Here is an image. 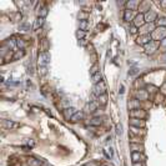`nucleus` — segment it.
Returning <instances> with one entry per match:
<instances>
[{"label": "nucleus", "mask_w": 166, "mask_h": 166, "mask_svg": "<svg viewBox=\"0 0 166 166\" xmlns=\"http://www.w3.org/2000/svg\"><path fill=\"white\" fill-rule=\"evenodd\" d=\"M50 61V55L48 51H43L39 54L37 56V63H39V66H46L48 63Z\"/></svg>", "instance_id": "nucleus-1"}, {"label": "nucleus", "mask_w": 166, "mask_h": 166, "mask_svg": "<svg viewBox=\"0 0 166 166\" xmlns=\"http://www.w3.org/2000/svg\"><path fill=\"white\" fill-rule=\"evenodd\" d=\"M105 82L104 81H101V82H99V84H96L94 87V94L97 95V96H101V95L105 94Z\"/></svg>", "instance_id": "nucleus-2"}, {"label": "nucleus", "mask_w": 166, "mask_h": 166, "mask_svg": "<svg viewBox=\"0 0 166 166\" xmlns=\"http://www.w3.org/2000/svg\"><path fill=\"white\" fill-rule=\"evenodd\" d=\"M145 24V15L144 14H139L135 16V20H134V25L136 28H142Z\"/></svg>", "instance_id": "nucleus-3"}, {"label": "nucleus", "mask_w": 166, "mask_h": 166, "mask_svg": "<svg viewBox=\"0 0 166 166\" xmlns=\"http://www.w3.org/2000/svg\"><path fill=\"white\" fill-rule=\"evenodd\" d=\"M152 41V37L151 35L149 34V35H141V36H139V39H137V43L140 44V45H147L149 43H151Z\"/></svg>", "instance_id": "nucleus-4"}, {"label": "nucleus", "mask_w": 166, "mask_h": 166, "mask_svg": "<svg viewBox=\"0 0 166 166\" xmlns=\"http://www.w3.org/2000/svg\"><path fill=\"white\" fill-rule=\"evenodd\" d=\"M4 125L6 126L7 129H18L20 125L18 123H14V121H10V120H5L4 121Z\"/></svg>", "instance_id": "nucleus-5"}, {"label": "nucleus", "mask_w": 166, "mask_h": 166, "mask_svg": "<svg viewBox=\"0 0 166 166\" xmlns=\"http://www.w3.org/2000/svg\"><path fill=\"white\" fill-rule=\"evenodd\" d=\"M82 117H84V114H82L81 111H76V112L71 116V121H72V123H76V121L81 120Z\"/></svg>", "instance_id": "nucleus-6"}, {"label": "nucleus", "mask_w": 166, "mask_h": 166, "mask_svg": "<svg viewBox=\"0 0 166 166\" xmlns=\"http://www.w3.org/2000/svg\"><path fill=\"white\" fill-rule=\"evenodd\" d=\"M79 26H80V30L81 31H85L86 33V30L89 29V21L87 20H80V24H79Z\"/></svg>", "instance_id": "nucleus-7"}, {"label": "nucleus", "mask_w": 166, "mask_h": 166, "mask_svg": "<svg viewBox=\"0 0 166 166\" xmlns=\"http://www.w3.org/2000/svg\"><path fill=\"white\" fill-rule=\"evenodd\" d=\"M155 19H156V15H155V13H150V11H149L147 14L145 15V21H147V22H150V21L152 22Z\"/></svg>", "instance_id": "nucleus-8"}, {"label": "nucleus", "mask_w": 166, "mask_h": 166, "mask_svg": "<svg viewBox=\"0 0 166 166\" xmlns=\"http://www.w3.org/2000/svg\"><path fill=\"white\" fill-rule=\"evenodd\" d=\"M141 159H144V156H142L140 152H134V154H132V160H134V164H135V162H140V161H142Z\"/></svg>", "instance_id": "nucleus-9"}, {"label": "nucleus", "mask_w": 166, "mask_h": 166, "mask_svg": "<svg viewBox=\"0 0 166 166\" xmlns=\"http://www.w3.org/2000/svg\"><path fill=\"white\" fill-rule=\"evenodd\" d=\"M28 164H29V166H40L41 165V162H40L39 160L34 159V157H29V159H28Z\"/></svg>", "instance_id": "nucleus-10"}, {"label": "nucleus", "mask_w": 166, "mask_h": 166, "mask_svg": "<svg viewBox=\"0 0 166 166\" xmlns=\"http://www.w3.org/2000/svg\"><path fill=\"white\" fill-rule=\"evenodd\" d=\"M43 24H44V18H37L36 19V21H35V25H34V29H39V28H41L43 26Z\"/></svg>", "instance_id": "nucleus-11"}, {"label": "nucleus", "mask_w": 166, "mask_h": 166, "mask_svg": "<svg viewBox=\"0 0 166 166\" xmlns=\"http://www.w3.org/2000/svg\"><path fill=\"white\" fill-rule=\"evenodd\" d=\"M124 19L126 20V21H130L131 19H132V10H125V15H124Z\"/></svg>", "instance_id": "nucleus-12"}, {"label": "nucleus", "mask_w": 166, "mask_h": 166, "mask_svg": "<svg viewBox=\"0 0 166 166\" xmlns=\"http://www.w3.org/2000/svg\"><path fill=\"white\" fill-rule=\"evenodd\" d=\"M96 108H97V104L94 102V101H91V102L87 105V109H89L87 111H89V112H94L95 110H96Z\"/></svg>", "instance_id": "nucleus-13"}, {"label": "nucleus", "mask_w": 166, "mask_h": 166, "mask_svg": "<svg viewBox=\"0 0 166 166\" xmlns=\"http://www.w3.org/2000/svg\"><path fill=\"white\" fill-rule=\"evenodd\" d=\"M101 74H100V71L99 72H96L95 75H93V81H94L95 84H99V82H101Z\"/></svg>", "instance_id": "nucleus-14"}, {"label": "nucleus", "mask_w": 166, "mask_h": 166, "mask_svg": "<svg viewBox=\"0 0 166 166\" xmlns=\"http://www.w3.org/2000/svg\"><path fill=\"white\" fill-rule=\"evenodd\" d=\"M131 125H132V126H144L145 123L144 121H141V120H139V119H132Z\"/></svg>", "instance_id": "nucleus-15"}, {"label": "nucleus", "mask_w": 166, "mask_h": 166, "mask_svg": "<svg viewBox=\"0 0 166 166\" xmlns=\"http://www.w3.org/2000/svg\"><path fill=\"white\" fill-rule=\"evenodd\" d=\"M76 111H75V109L74 108H69V109H66V111H65V116L66 117H69V116H72L74 114H75Z\"/></svg>", "instance_id": "nucleus-16"}, {"label": "nucleus", "mask_w": 166, "mask_h": 166, "mask_svg": "<svg viewBox=\"0 0 166 166\" xmlns=\"http://www.w3.org/2000/svg\"><path fill=\"white\" fill-rule=\"evenodd\" d=\"M90 124H91V125H95V126L101 125V119H100V117H94V119H91Z\"/></svg>", "instance_id": "nucleus-17"}, {"label": "nucleus", "mask_w": 166, "mask_h": 166, "mask_svg": "<svg viewBox=\"0 0 166 166\" xmlns=\"http://www.w3.org/2000/svg\"><path fill=\"white\" fill-rule=\"evenodd\" d=\"M156 46H157V44L152 43L151 46H147V48H146V51H147V52H154V51H155V49H156Z\"/></svg>", "instance_id": "nucleus-18"}, {"label": "nucleus", "mask_w": 166, "mask_h": 166, "mask_svg": "<svg viewBox=\"0 0 166 166\" xmlns=\"http://www.w3.org/2000/svg\"><path fill=\"white\" fill-rule=\"evenodd\" d=\"M15 43H16V45H18L19 48H21V50H22V48L25 46V43L22 41V39H16V40H15Z\"/></svg>", "instance_id": "nucleus-19"}, {"label": "nucleus", "mask_w": 166, "mask_h": 166, "mask_svg": "<svg viewBox=\"0 0 166 166\" xmlns=\"http://www.w3.org/2000/svg\"><path fill=\"white\" fill-rule=\"evenodd\" d=\"M46 72H48L46 66H39V74H40V75H45Z\"/></svg>", "instance_id": "nucleus-20"}, {"label": "nucleus", "mask_w": 166, "mask_h": 166, "mask_svg": "<svg viewBox=\"0 0 166 166\" xmlns=\"http://www.w3.org/2000/svg\"><path fill=\"white\" fill-rule=\"evenodd\" d=\"M22 56H24V50H21V51L19 50V51H18V52H16V54L14 55V58H13V59H14V60H16V59L22 58Z\"/></svg>", "instance_id": "nucleus-21"}, {"label": "nucleus", "mask_w": 166, "mask_h": 166, "mask_svg": "<svg viewBox=\"0 0 166 166\" xmlns=\"http://www.w3.org/2000/svg\"><path fill=\"white\" fill-rule=\"evenodd\" d=\"M116 132H117L119 135L123 134V126H121V125H116Z\"/></svg>", "instance_id": "nucleus-22"}, {"label": "nucleus", "mask_w": 166, "mask_h": 166, "mask_svg": "<svg viewBox=\"0 0 166 166\" xmlns=\"http://www.w3.org/2000/svg\"><path fill=\"white\" fill-rule=\"evenodd\" d=\"M157 24H159V26H160V25H162V28H164V26L166 25V19H164V18H162V19H159Z\"/></svg>", "instance_id": "nucleus-23"}, {"label": "nucleus", "mask_w": 166, "mask_h": 166, "mask_svg": "<svg viewBox=\"0 0 166 166\" xmlns=\"http://www.w3.org/2000/svg\"><path fill=\"white\" fill-rule=\"evenodd\" d=\"M132 115H136V116H145V112H142V111H137V110H135L134 112H132Z\"/></svg>", "instance_id": "nucleus-24"}, {"label": "nucleus", "mask_w": 166, "mask_h": 166, "mask_svg": "<svg viewBox=\"0 0 166 166\" xmlns=\"http://www.w3.org/2000/svg\"><path fill=\"white\" fill-rule=\"evenodd\" d=\"M129 106H130V108H135V106H139V101H137V100H134L132 102H131V104H129Z\"/></svg>", "instance_id": "nucleus-25"}, {"label": "nucleus", "mask_w": 166, "mask_h": 166, "mask_svg": "<svg viewBox=\"0 0 166 166\" xmlns=\"http://www.w3.org/2000/svg\"><path fill=\"white\" fill-rule=\"evenodd\" d=\"M76 36H78V37H81V39H82V37H84V36H85V31H78V33H76Z\"/></svg>", "instance_id": "nucleus-26"}, {"label": "nucleus", "mask_w": 166, "mask_h": 166, "mask_svg": "<svg viewBox=\"0 0 166 166\" xmlns=\"http://www.w3.org/2000/svg\"><path fill=\"white\" fill-rule=\"evenodd\" d=\"M139 97H142V99H146V97H147V95H146V93H144V91H141V93H139Z\"/></svg>", "instance_id": "nucleus-27"}, {"label": "nucleus", "mask_w": 166, "mask_h": 166, "mask_svg": "<svg viewBox=\"0 0 166 166\" xmlns=\"http://www.w3.org/2000/svg\"><path fill=\"white\" fill-rule=\"evenodd\" d=\"M20 29H28V30H30V25H28V24L20 25Z\"/></svg>", "instance_id": "nucleus-28"}, {"label": "nucleus", "mask_w": 166, "mask_h": 166, "mask_svg": "<svg viewBox=\"0 0 166 166\" xmlns=\"http://www.w3.org/2000/svg\"><path fill=\"white\" fill-rule=\"evenodd\" d=\"M131 34H135V33H136V26H135V25H134V26H131Z\"/></svg>", "instance_id": "nucleus-29"}, {"label": "nucleus", "mask_w": 166, "mask_h": 166, "mask_svg": "<svg viewBox=\"0 0 166 166\" xmlns=\"http://www.w3.org/2000/svg\"><path fill=\"white\" fill-rule=\"evenodd\" d=\"M137 72V69H131V71L129 72V74H130V75H134V74H136Z\"/></svg>", "instance_id": "nucleus-30"}, {"label": "nucleus", "mask_w": 166, "mask_h": 166, "mask_svg": "<svg viewBox=\"0 0 166 166\" xmlns=\"http://www.w3.org/2000/svg\"><path fill=\"white\" fill-rule=\"evenodd\" d=\"M161 45H166V37H165V39H162V41H161Z\"/></svg>", "instance_id": "nucleus-31"}, {"label": "nucleus", "mask_w": 166, "mask_h": 166, "mask_svg": "<svg viewBox=\"0 0 166 166\" xmlns=\"http://www.w3.org/2000/svg\"><path fill=\"white\" fill-rule=\"evenodd\" d=\"M134 166H144V165H142V164H139V162H135Z\"/></svg>", "instance_id": "nucleus-32"}, {"label": "nucleus", "mask_w": 166, "mask_h": 166, "mask_svg": "<svg viewBox=\"0 0 166 166\" xmlns=\"http://www.w3.org/2000/svg\"><path fill=\"white\" fill-rule=\"evenodd\" d=\"M161 5H162V6H166V3H161Z\"/></svg>", "instance_id": "nucleus-33"}]
</instances>
